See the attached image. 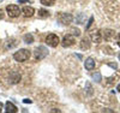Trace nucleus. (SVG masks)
Instances as JSON below:
<instances>
[{
	"label": "nucleus",
	"mask_w": 120,
	"mask_h": 113,
	"mask_svg": "<svg viewBox=\"0 0 120 113\" xmlns=\"http://www.w3.org/2000/svg\"><path fill=\"white\" fill-rule=\"evenodd\" d=\"M5 111H6L7 113H16V112H17V107L12 104V102L7 101L6 104H5Z\"/></svg>",
	"instance_id": "nucleus-9"
},
{
	"label": "nucleus",
	"mask_w": 120,
	"mask_h": 113,
	"mask_svg": "<svg viewBox=\"0 0 120 113\" xmlns=\"http://www.w3.org/2000/svg\"><path fill=\"white\" fill-rule=\"evenodd\" d=\"M93 79H94L95 82H97V83H100V82H101V74H100V72L93 74Z\"/></svg>",
	"instance_id": "nucleus-17"
},
{
	"label": "nucleus",
	"mask_w": 120,
	"mask_h": 113,
	"mask_svg": "<svg viewBox=\"0 0 120 113\" xmlns=\"http://www.w3.org/2000/svg\"><path fill=\"white\" fill-rule=\"evenodd\" d=\"M29 1H31V0H18L19 4H24V3H29Z\"/></svg>",
	"instance_id": "nucleus-21"
},
{
	"label": "nucleus",
	"mask_w": 120,
	"mask_h": 113,
	"mask_svg": "<svg viewBox=\"0 0 120 113\" xmlns=\"http://www.w3.org/2000/svg\"><path fill=\"white\" fill-rule=\"evenodd\" d=\"M4 16H5V15H4V11H3V10H0V19H3Z\"/></svg>",
	"instance_id": "nucleus-23"
},
{
	"label": "nucleus",
	"mask_w": 120,
	"mask_h": 113,
	"mask_svg": "<svg viewBox=\"0 0 120 113\" xmlns=\"http://www.w3.org/2000/svg\"><path fill=\"white\" fill-rule=\"evenodd\" d=\"M91 37H93V41H94V42L98 43L100 41H101V33H100V31H95V33H93Z\"/></svg>",
	"instance_id": "nucleus-13"
},
{
	"label": "nucleus",
	"mask_w": 120,
	"mask_h": 113,
	"mask_svg": "<svg viewBox=\"0 0 120 113\" xmlns=\"http://www.w3.org/2000/svg\"><path fill=\"white\" fill-rule=\"evenodd\" d=\"M13 58H15L16 61H19V63H22V61H26L30 58V51H28L25 48H22V49H19L18 52H16L13 54Z\"/></svg>",
	"instance_id": "nucleus-1"
},
{
	"label": "nucleus",
	"mask_w": 120,
	"mask_h": 113,
	"mask_svg": "<svg viewBox=\"0 0 120 113\" xmlns=\"http://www.w3.org/2000/svg\"><path fill=\"white\" fill-rule=\"evenodd\" d=\"M113 36H114V31H113V30H111V29H107V30H105V31H103V37L106 40L112 39Z\"/></svg>",
	"instance_id": "nucleus-12"
},
{
	"label": "nucleus",
	"mask_w": 120,
	"mask_h": 113,
	"mask_svg": "<svg viewBox=\"0 0 120 113\" xmlns=\"http://www.w3.org/2000/svg\"><path fill=\"white\" fill-rule=\"evenodd\" d=\"M49 16V12L46 10H38V17L40 18H47Z\"/></svg>",
	"instance_id": "nucleus-15"
},
{
	"label": "nucleus",
	"mask_w": 120,
	"mask_h": 113,
	"mask_svg": "<svg viewBox=\"0 0 120 113\" xmlns=\"http://www.w3.org/2000/svg\"><path fill=\"white\" fill-rule=\"evenodd\" d=\"M21 74L19 72H17V71H12L11 74H10V77H8V79H10V82H11L12 84H17V83H19L21 82Z\"/></svg>",
	"instance_id": "nucleus-7"
},
{
	"label": "nucleus",
	"mask_w": 120,
	"mask_h": 113,
	"mask_svg": "<svg viewBox=\"0 0 120 113\" xmlns=\"http://www.w3.org/2000/svg\"><path fill=\"white\" fill-rule=\"evenodd\" d=\"M1 109H3V104H1V101H0V112H1Z\"/></svg>",
	"instance_id": "nucleus-27"
},
{
	"label": "nucleus",
	"mask_w": 120,
	"mask_h": 113,
	"mask_svg": "<svg viewBox=\"0 0 120 113\" xmlns=\"http://www.w3.org/2000/svg\"><path fill=\"white\" fill-rule=\"evenodd\" d=\"M86 88H88V94L91 95V94H93V88H91V86H90L89 83H86Z\"/></svg>",
	"instance_id": "nucleus-20"
},
{
	"label": "nucleus",
	"mask_w": 120,
	"mask_h": 113,
	"mask_svg": "<svg viewBox=\"0 0 120 113\" xmlns=\"http://www.w3.org/2000/svg\"><path fill=\"white\" fill-rule=\"evenodd\" d=\"M118 46L120 47V35H118Z\"/></svg>",
	"instance_id": "nucleus-25"
},
{
	"label": "nucleus",
	"mask_w": 120,
	"mask_h": 113,
	"mask_svg": "<svg viewBox=\"0 0 120 113\" xmlns=\"http://www.w3.org/2000/svg\"><path fill=\"white\" fill-rule=\"evenodd\" d=\"M93 22H94V17H90V19H89V22H88V24H86V30L90 28V27H91V24H93Z\"/></svg>",
	"instance_id": "nucleus-18"
},
{
	"label": "nucleus",
	"mask_w": 120,
	"mask_h": 113,
	"mask_svg": "<svg viewBox=\"0 0 120 113\" xmlns=\"http://www.w3.org/2000/svg\"><path fill=\"white\" fill-rule=\"evenodd\" d=\"M23 102H24V104H31V100H29V99H24V100H23Z\"/></svg>",
	"instance_id": "nucleus-22"
},
{
	"label": "nucleus",
	"mask_w": 120,
	"mask_h": 113,
	"mask_svg": "<svg viewBox=\"0 0 120 113\" xmlns=\"http://www.w3.org/2000/svg\"><path fill=\"white\" fill-rule=\"evenodd\" d=\"M34 54H35L36 60H42V59H45V58L48 55V49H47L45 46H38V47L35 49Z\"/></svg>",
	"instance_id": "nucleus-3"
},
{
	"label": "nucleus",
	"mask_w": 120,
	"mask_h": 113,
	"mask_svg": "<svg viewBox=\"0 0 120 113\" xmlns=\"http://www.w3.org/2000/svg\"><path fill=\"white\" fill-rule=\"evenodd\" d=\"M75 43V36L72 34H67L64 36L63 41H61V45L63 47H70V46H72Z\"/></svg>",
	"instance_id": "nucleus-6"
},
{
	"label": "nucleus",
	"mask_w": 120,
	"mask_h": 113,
	"mask_svg": "<svg viewBox=\"0 0 120 113\" xmlns=\"http://www.w3.org/2000/svg\"><path fill=\"white\" fill-rule=\"evenodd\" d=\"M72 33H73V36H79L81 35V30L79 29H72Z\"/></svg>",
	"instance_id": "nucleus-19"
},
{
	"label": "nucleus",
	"mask_w": 120,
	"mask_h": 113,
	"mask_svg": "<svg viewBox=\"0 0 120 113\" xmlns=\"http://www.w3.org/2000/svg\"><path fill=\"white\" fill-rule=\"evenodd\" d=\"M6 12L10 17L16 18V17L19 16V13H21V8H19L17 5H8L6 7Z\"/></svg>",
	"instance_id": "nucleus-4"
},
{
	"label": "nucleus",
	"mask_w": 120,
	"mask_h": 113,
	"mask_svg": "<svg viewBox=\"0 0 120 113\" xmlns=\"http://www.w3.org/2000/svg\"><path fill=\"white\" fill-rule=\"evenodd\" d=\"M81 47H82V49H88L90 47V39L89 37H84L81 41Z\"/></svg>",
	"instance_id": "nucleus-11"
},
{
	"label": "nucleus",
	"mask_w": 120,
	"mask_h": 113,
	"mask_svg": "<svg viewBox=\"0 0 120 113\" xmlns=\"http://www.w3.org/2000/svg\"><path fill=\"white\" fill-rule=\"evenodd\" d=\"M109 66H112L113 69H116L118 66H116V64H109Z\"/></svg>",
	"instance_id": "nucleus-24"
},
{
	"label": "nucleus",
	"mask_w": 120,
	"mask_h": 113,
	"mask_svg": "<svg viewBox=\"0 0 120 113\" xmlns=\"http://www.w3.org/2000/svg\"><path fill=\"white\" fill-rule=\"evenodd\" d=\"M119 60H120V54H119Z\"/></svg>",
	"instance_id": "nucleus-28"
},
{
	"label": "nucleus",
	"mask_w": 120,
	"mask_h": 113,
	"mask_svg": "<svg viewBox=\"0 0 120 113\" xmlns=\"http://www.w3.org/2000/svg\"><path fill=\"white\" fill-rule=\"evenodd\" d=\"M22 12H23V15H24L25 17H33L34 13H35V10H34L31 6H25V7H23Z\"/></svg>",
	"instance_id": "nucleus-8"
},
{
	"label": "nucleus",
	"mask_w": 120,
	"mask_h": 113,
	"mask_svg": "<svg viewBox=\"0 0 120 113\" xmlns=\"http://www.w3.org/2000/svg\"><path fill=\"white\" fill-rule=\"evenodd\" d=\"M56 19H58V22H60L61 24H64V25H68L70 23H72L73 17H72V15H71V13L60 12V13H58Z\"/></svg>",
	"instance_id": "nucleus-2"
},
{
	"label": "nucleus",
	"mask_w": 120,
	"mask_h": 113,
	"mask_svg": "<svg viewBox=\"0 0 120 113\" xmlns=\"http://www.w3.org/2000/svg\"><path fill=\"white\" fill-rule=\"evenodd\" d=\"M60 42V40L58 37V35L55 34H49L47 37H46V43L49 46V47H56Z\"/></svg>",
	"instance_id": "nucleus-5"
},
{
	"label": "nucleus",
	"mask_w": 120,
	"mask_h": 113,
	"mask_svg": "<svg viewBox=\"0 0 120 113\" xmlns=\"http://www.w3.org/2000/svg\"><path fill=\"white\" fill-rule=\"evenodd\" d=\"M84 66H85L86 70H94V67H95V61H94V59H93V58H88V59L85 60V63H84Z\"/></svg>",
	"instance_id": "nucleus-10"
},
{
	"label": "nucleus",
	"mask_w": 120,
	"mask_h": 113,
	"mask_svg": "<svg viewBox=\"0 0 120 113\" xmlns=\"http://www.w3.org/2000/svg\"><path fill=\"white\" fill-rule=\"evenodd\" d=\"M116 90H118V91H119V93H120V83L118 84V87H116Z\"/></svg>",
	"instance_id": "nucleus-26"
},
{
	"label": "nucleus",
	"mask_w": 120,
	"mask_h": 113,
	"mask_svg": "<svg viewBox=\"0 0 120 113\" xmlns=\"http://www.w3.org/2000/svg\"><path fill=\"white\" fill-rule=\"evenodd\" d=\"M24 42L25 43H28V45H30V43H33L34 42V36L31 35V34H26V35H24Z\"/></svg>",
	"instance_id": "nucleus-14"
},
{
	"label": "nucleus",
	"mask_w": 120,
	"mask_h": 113,
	"mask_svg": "<svg viewBox=\"0 0 120 113\" xmlns=\"http://www.w3.org/2000/svg\"><path fill=\"white\" fill-rule=\"evenodd\" d=\"M54 3H55V0H41V4L45 6H52L54 5Z\"/></svg>",
	"instance_id": "nucleus-16"
}]
</instances>
